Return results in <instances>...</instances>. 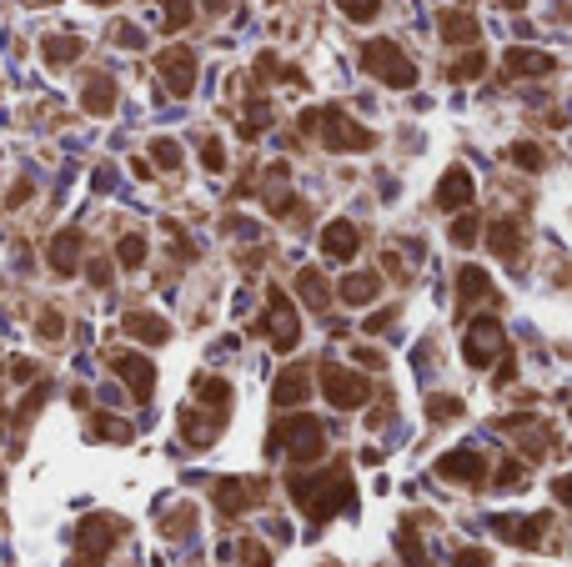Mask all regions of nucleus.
Here are the masks:
<instances>
[{
    "label": "nucleus",
    "mask_w": 572,
    "mask_h": 567,
    "mask_svg": "<svg viewBox=\"0 0 572 567\" xmlns=\"http://www.w3.org/2000/svg\"><path fill=\"white\" fill-rule=\"evenodd\" d=\"M292 502L311 522L337 517L341 507H352V477H347V467H326L317 477H292Z\"/></svg>",
    "instance_id": "1"
},
{
    "label": "nucleus",
    "mask_w": 572,
    "mask_h": 567,
    "mask_svg": "<svg viewBox=\"0 0 572 567\" xmlns=\"http://www.w3.org/2000/svg\"><path fill=\"white\" fill-rule=\"evenodd\" d=\"M301 131H322L326 141V151H341V156H352V151H371L377 146V136H371L367 126H356L347 111L337 106H326V111H307L301 116Z\"/></svg>",
    "instance_id": "2"
},
{
    "label": "nucleus",
    "mask_w": 572,
    "mask_h": 567,
    "mask_svg": "<svg viewBox=\"0 0 572 567\" xmlns=\"http://www.w3.org/2000/svg\"><path fill=\"white\" fill-rule=\"evenodd\" d=\"M362 71H367V76H377L382 86H392V91L417 86V65L402 56V46H397V41H371V46L362 50Z\"/></svg>",
    "instance_id": "3"
},
{
    "label": "nucleus",
    "mask_w": 572,
    "mask_h": 567,
    "mask_svg": "<svg viewBox=\"0 0 572 567\" xmlns=\"http://www.w3.org/2000/svg\"><path fill=\"white\" fill-rule=\"evenodd\" d=\"M121 533H126L121 517H106V512H101V517H86L76 527V567H101Z\"/></svg>",
    "instance_id": "4"
},
{
    "label": "nucleus",
    "mask_w": 572,
    "mask_h": 567,
    "mask_svg": "<svg viewBox=\"0 0 572 567\" xmlns=\"http://www.w3.org/2000/svg\"><path fill=\"white\" fill-rule=\"evenodd\" d=\"M271 442L286 447L296 462H317L326 452V432H322V422H317V417H286V422L271 432Z\"/></svg>",
    "instance_id": "5"
},
{
    "label": "nucleus",
    "mask_w": 572,
    "mask_h": 567,
    "mask_svg": "<svg viewBox=\"0 0 572 567\" xmlns=\"http://www.w3.org/2000/svg\"><path fill=\"white\" fill-rule=\"evenodd\" d=\"M262 332L271 337V347H277V352H292L296 341H301L296 307L286 302V292H281V287H271V292H266V322H262Z\"/></svg>",
    "instance_id": "6"
},
{
    "label": "nucleus",
    "mask_w": 572,
    "mask_h": 567,
    "mask_svg": "<svg viewBox=\"0 0 572 567\" xmlns=\"http://www.w3.org/2000/svg\"><path fill=\"white\" fill-rule=\"evenodd\" d=\"M322 392H326V402L332 407H341V412H352V407H362V402L371 397V382L367 377H356V372H347V367H322Z\"/></svg>",
    "instance_id": "7"
},
{
    "label": "nucleus",
    "mask_w": 572,
    "mask_h": 567,
    "mask_svg": "<svg viewBox=\"0 0 572 567\" xmlns=\"http://www.w3.org/2000/svg\"><path fill=\"white\" fill-rule=\"evenodd\" d=\"M497 352H502V322H497V317H477V322L467 326V337H462L467 367H487Z\"/></svg>",
    "instance_id": "8"
},
{
    "label": "nucleus",
    "mask_w": 572,
    "mask_h": 567,
    "mask_svg": "<svg viewBox=\"0 0 572 567\" xmlns=\"http://www.w3.org/2000/svg\"><path fill=\"white\" fill-rule=\"evenodd\" d=\"M156 71H161V80L171 86V96H191V86H196V50L166 46L156 56Z\"/></svg>",
    "instance_id": "9"
},
{
    "label": "nucleus",
    "mask_w": 572,
    "mask_h": 567,
    "mask_svg": "<svg viewBox=\"0 0 572 567\" xmlns=\"http://www.w3.org/2000/svg\"><path fill=\"white\" fill-rule=\"evenodd\" d=\"M111 372H116L126 387H131V397H136V402H151V392H156V367L146 362V356H136V352H111Z\"/></svg>",
    "instance_id": "10"
},
{
    "label": "nucleus",
    "mask_w": 572,
    "mask_h": 567,
    "mask_svg": "<svg viewBox=\"0 0 572 567\" xmlns=\"http://www.w3.org/2000/svg\"><path fill=\"white\" fill-rule=\"evenodd\" d=\"M437 477H447V482H462V487H477L487 482V457L462 447V452H447V457L437 462Z\"/></svg>",
    "instance_id": "11"
},
{
    "label": "nucleus",
    "mask_w": 572,
    "mask_h": 567,
    "mask_svg": "<svg viewBox=\"0 0 572 567\" xmlns=\"http://www.w3.org/2000/svg\"><path fill=\"white\" fill-rule=\"evenodd\" d=\"M256 497H262V482H251V477H226V482H217V512L221 517H241L247 507H256Z\"/></svg>",
    "instance_id": "12"
},
{
    "label": "nucleus",
    "mask_w": 572,
    "mask_h": 567,
    "mask_svg": "<svg viewBox=\"0 0 572 567\" xmlns=\"http://www.w3.org/2000/svg\"><path fill=\"white\" fill-rule=\"evenodd\" d=\"M522 241H527L522 216H502V221H492V231H487V246H492L502 261H517V257H522Z\"/></svg>",
    "instance_id": "13"
},
{
    "label": "nucleus",
    "mask_w": 572,
    "mask_h": 567,
    "mask_svg": "<svg viewBox=\"0 0 572 567\" xmlns=\"http://www.w3.org/2000/svg\"><path fill=\"white\" fill-rule=\"evenodd\" d=\"M497 537H507L517 548H538L542 537H547V517H492Z\"/></svg>",
    "instance_id": "14"
},
{
    "label": "nucleus",
    "mask_w": 572,
    "mask_h": 567,
    "mask_svg": "<svg viewBox=\"0 0 572 567\" xmlns=\"http://www.w3.org/2000/svg\"><path fill=\"white\" fill-rule=\"evenodd\" d=\"M356 246H362V236H356L352 221H326V226H322V251L332 261H352Z\"/></svg>",
    "instance_id": "15"
},
{
    "label": "nucleus",
    "mask_w": 572,
    "mask_h": 567,
    "mask_svg": "<svg viewBox=\"0 0 572 567\" xmlns=\"http://www.w3.org/2000/svg\"><path fill=\"white\" fill-rule=\"evenodd\" d=\"M121 332L126 337H136V341H146V347H161V341L171 337L166 317H156V311H131V317L121 322Z\"/></svg>",
    "instance_id": "16"
},
{
    "label": "nucleus",
    "mask_w": 572,
    "mask_h": 567,
    "mask_svg": "<svg viewBox=\"0 0 572 567\" xmlns=\"http://www.w3.org/2000/svg\"><path fill=\"white\" fill-rule=\"evenodd\" d=\"M502 65H507L512 76H547V71H553V56H547V50H532V46H512L507 56H502Z\"/></svg>",
    "instance_id": "17"
},
{
    "label": "nucleus",
    "mask_w": 572,
    "mask_h": 567,
    "mask_svg": "<svg viewBox=\"0 0 572 567\" xmlns=\"http://www.w3.org/2000/svg\"><path fill=\"white\" fill-rule=\"evenodd\" d=\"M472 201V176H467V166H452L442 181H437V206H447V211H457V206H467Z\"/></svg>",
    "instance_id": "18"
},
{
    "label": "nucleus",
    "mask_w": 572,
    "mask_h": 567,
    "mask_svg": "<svg viewBox=\"0 0 572 567\" xmlns=\"http://www.w3.org/2000/svg\"><path fill=\"white\" fill-rule=\"evenodd\" d=\"M76 266H80V231L65 226L61 236L50 241V272H56V276H76Z\"/></svg>",
    "instance_id": "19"
},
{
    "label": "nucleus",
    "mask_w": 572,
    "mask_h": 567,
    "mask_svg": "<svg viewBox=\"0 0 572 567\" xmlns=\"http://www.w3.org/2000/svg\"><path fill=\"white\" fill-rule=\"evenodd\" d=\"M80 111H86V116H111V111H116V80H111V76H91V80H86V91H80Z\"/></svg>",
    "instance_id": "20"
},
{
    "label": "nucleus",
    "mask_w": 572,
    "mask_h": 567,
    "mask_svg": "<svg viewBox=\"0 0 572 567\" xmlns=\"http://www.w3.org/2000/svg\"><path fill=\"white\" fill-rule=\"evenodd\" d=\"M221 432V412H186L181 417V437L191 447H211Z\"/></svg>",
    "instance_id": "21"
},
{
    "label": "nucleus",
    "mask_w": 572,
    "mask_h": 567,
    "mask_svg": "<svg viewBox=\"0 0 572 567\" xmlns=\"http://www.w3.org/2000/svg\"><path fill=\"white\" fill-rule=\"evenodd\" d=\"M437 31H442V41H447V46H477L482 26H477V20H472V16H467V11H447Z\"/></svg>",
    "instance_id": "22"
},
{
    "label": "nucleus",
    "mask_w": 572,
    "mask_h": 567,
    "mask_svg": "<svg viewBox=\"0 0 572 567\" xmlns=\"http://www.w3.org/2000/svg\"><path fill=\"white\" fill-rule=\"evenodd\" d=\"M307 392H311L307 372H301V367H286V372L277 377V387H271V402H277V407H296V402H307Z\"/></svg>",
    "instance_id": "23"
},
{
    "label": "nucleus",
    "mask_w": 572,
    "mask_h": 567,
    "mask_svg": "<svg viewBox=\"0 0 572 567\" xmlns=\"http://www.w3.org/2000/svg\"><path fill=\"white\" fill-rule=\"evenodd\" d=\"M296 292H301V302H307L311 311H326V307H332V287H326V276L317 272V266L296 272Z\"/></svg>",
    "instance_id": "24"
},
{
    "label": "nucleus",
    "mask_w": 572,
    "mask_h": 567,
    "mask_svg": "<svg viewBox=\"0 0 572 567\" xmlns=\"http://www.w3.org/2000/svg\"><path fill=\"white\" fill-rule=\"evenodd\" d=\"M377 292H382V276L377 272H356L341 281V302L347 307H367V302H377Z\"/></svg>",
    "instance_id": "25"
},
{
    "label": "nucleus",
    "mask_w": 572,
    "mask_h": 567,
    "mask_svg": "<svg viewBox=\"0 0 572 567\" xmlns=\"http://www.w3.org/2000/svg\"><path fill=\"white\" fill-rule=\"evenodd\" d=\"M487 296H492L487 272H482V266H462V272H457V302L472 307V302H487Z\"/></svg>",
    "instance_id": "26"
},
{
    "label": "nucleus",
    "mask_w": 572,
    "mask_h": 567,
    "mask_svg": "<svg viewBox=\"0 0 572 567\" xmlns=\"http://www.w3.org/2000/svg\"><path fill=\"white\" fill-rule=\"evenodd\" d=\"M41 56H46L50 65H71V61H80V41L76 35H46V41H41Z\"/></svg>",
    "instance_id": "27"
},
{
    "label": "nucleus",
    "mask_w": 572,
    "mask_h": 567,
    "mask_svg": "<svg viewBox=\"0 0 572 567\" xmlns=\"http://www.w3.org/2000/svg\"><path fill=\"white\" fill-rule=\"evenodd\" d=\"M196 397H202L211 412H226V402H232V387L221 382V377H196Z\"/></svg>",
    "instance_id": "28"
},
{
    "label": "nucleus",
    "mask_w": 572,
    "mask_h": 567,
    "mask_svg": "<svg viewBox=\"0 0 572 567\" xmlns=\"http://www.w3.org/2000/svg\"><path fill=\"white\" fill-rule=\"evenodd\" d=\"M482 71H487V56H482V50H467L462 61H452V65H447V76H452V80H477Z\"/></svg>",
    "instance_id": "29"
},
{
    "label": "nucleus",
    "mask_w": 572,
    "mask_h": 567,
    "mask_svg": "<svg viewBox=\"0 0 572 567\" xmlns=\"http://www.w3.org/2000/svg\"><path fill=\"white\" fill-rule=\"evenodd\" d=\"M91 437H106V442H131V427H126V422H116V417H95L91 422Z\"/></svg>",
    "instance_id": "30"
},
{
    "label": "nucleus",
    "mask_w": 572,
    "mask_h": 567,
    "mask_svg": "<svg viewBox=\"0 0 572 567\" xmlns=\"http://www.w3.org/2000/svg\"><path fill=\"white\" fill-rule=\"evenodd\" d=\"M116 257H121L126 272H136L141 261H146V236H121V246H116Z\"/></svg>",
    "instance_id": "31"
},
{
    "label": "nucleus",
    "mask_w": 572,
    "mask_h": 567,
    "mask_svg": "<svg viewBox=\"0 0 572 567\" xmlns=\"http://www.w3.org/2000/svg\"><path fill=\"white\" fill-rule=\"evenodd\" d=\"M191 16H196V0H166V31H181V26H191Z\"/></svg>",
    "instance_id": "32"
},
{
    "label": "nucleus",
    "mask_w": 572,
    "mask_h": 567,
    "mask_svg": "<svg viewBox=\"0 0 572 567\" xmlns=\"http://www.w3.org/2000/svg\"><path fill=\"white\" fill-rule=\"evenodd\" d=\"M266 121H271V106L251 96V106H247V121H241V136H247V141H256V131H262Z\"/></svg>",
    "instance_id": "33"
},
{
    "label": "nucleus",
    "mask_w": 572,
    "mask_h": 567,
    "mask_svg": "<svg viewBox=\"0 0 572 567\" xmlns=\"http://www.w3.org/2000/svg\"><path fill=\"white\" fill-rule=\"evenodd\" d=\"M151 161H156V166H166V171H176V166H181V146L166 141V136H156L151 141Z\"/></svg>",
    "instance_id": "34"
},
{
    "label": "nucleus",
    "mask_w": 572,
    "mask_h": 567,
    "mask_svg": "<svg viewBox=\"0 0 572 567\" xmlns=\"http://www.w3.org/2000/svg\"><path fill=\"white\" fill-rule=\"evenodd\" d=\"M512 161H517L522 171H542L547 156H542V146H532V141H517V146H512Z\"/></svg>",
    "instance_id": "35"
},
{
    "label": "nucleus",
    "mask_w": 572,
    "mask_h": 567,
    "mask_svg": "<svg viewBox=\"0 0 572 567\" xmlns=\"http://www.w3.org/2000/svg\"><path fill=\"white\" fill-rule=\"evenodd\" d=\"M236 557H241V567H271V552H266L256 537H247V542L236 548Z\"/></svg>",
    "instance_id": "36"
},
{
    "label": "nucleus",
    "mask_w": 572,
    "mask_h": 567,
    "mask_svg": "<svg viewBox=\"0 0 572 567\" xmlns=\"http://www.w3.org/2000/svg\"><path fill=\"white\" fill-rule=\"evenodd\" d=\"M377 5H382V0H337V11L347 20H371L377 16Z\"/></svg>",
    "instance_id": "37"
},
{
    "label": "nucleus",
    "mask_w": 572,
    "mask_h": 567,
    "mask_svg": "<svg viewBox=\"0 0 572 567\" xmlns=\"http://www.w3.org/2000/svg\"><path fill=\"white\" fill-rule=\"evenodd\" d=\"M427 417H432V422H452V417H462V402L457 397H432L427 402Z\"/></svg>",
    "instance_id": "38"
},
{
    "label": "nucleus",
    "mask_w": 572,
    "mask_h": 567,
    "mask_svg": "<svg viewBox=\"0 0 572 567\" xmlns=\"http://www.w3.org/2000/svg\"><path fill=\"white\" fill-rule=\"evenodd\" d=\"M256 76L262 80H296V71L292 65H281L277 56H262V61H256Z\"/></svg>",
    "instance_id": "39"
},
{
    "label": "nucleus",
    "mask_w": 572,
    "mask_h": 567,
    "mask_svg": "<svg viewBox=\"0 0 572 567\" xmlns=\"http://www.w3.org/2000/svg\"><path fill=\"white\" fill-rule=\"evenodd\" d=\"M477 241V216H457V221H452V246H472Z\"/></svg>",
    "instance_id": "40"
},
{
    "label": "nucleus",
    "mask_w": 572,
    "mask_h": 567,
    "mask_svg": "<svg viewBox=\"0 0 572 567\" xmlns=\"http://www.w3.org/2000/svg\"><path fill=\"white\" fill-rule=\"evenodd\" d=\"M397 548H402L407 567H427V548H422V542H412V533H402V537H397Z\"/></svg>",
    "instance_id": "41"
},
{
    "label": "nucleus",
    "mask_w": 572,
    "mask_h": 567,
    "mask_svg": "<svg viewBox=\"0 0 572 567\" xmlns=\"http://www.w3.org/2000/svg\"><path fill=\"white\" fill-rule=\"evenodd\" d=\"M452 567H492V552H482V548H462L457 557H452Z\"/></svg>",
    "instance_id": "42"
},
{
    "label": "nucleus",
    "mask_w": 572,
    "mask_h": 567,
    "mask_svg": "<svg viewBox=\"0 0 572 567\" xmlns=\"http://www.w3.org/2000/svg\"><path fill=\"white\" fill-rule=\"evenodd\" d=\"M202 161H206V171H221V166H226V151H221V141H217V136H206V141H202Z\"/></svg>",
    "instance_id": "43"
},
{
    "label": "nucleus",
    "mask_w": 572,
    "mask_h": 567,
    "mask_svg": "<svg viewBox=\"0 0 572 567\" xmlns=\"http://www.w3.org/2000/svg\"><path fill=\"white\" fill-rule=\"evenodd\" d=\"M41 337H46V341H56V337H61V311H41Z\"/></svg>",
    "instance_id": "44"
},
{
    "label": "nucleus",
    "mask_w": 572,
    "mask_h": 567,
    "mask_svg": "<svg viewBox=\"0 0 572 567\" xmlns=\"http://www.w3.org/2000/svg\"><path fill=\"white\" fill-rule=\"evenodd\" d=\"M497 487H522V467H517V462H507V467L497 472Z\"/></svg>",
    "instance_id": "45"
},
{
    "label": "nucleus",
    "mask_w": 572,
    "mask_h": 567,
    "mask_svg": "<svg viewBox=\"0 0 572 567\" xmlns=\"http://www.w3.org/2000/svg\"><path fill=\"white\" fill-rule=\"evenodd\" d=\"M553 497H557L562 507H572V472H568V477H557V482H553Z\"/></svg>",
    "instance_id": "46"
},
{
    "label": "nucleus",
    "mask_w": 572,
    "mask_h": 567,
    "mask_svg": "<svg viewBox=\"0 0 572 567\" xmlns=\"http://www.w3.org/2000/svg\"><path fill=\"white\" fill-rule=\"evenodd\" d=\"M116 41H121V46H141V31L136 26H116Z\"/></svg>",
    "instance_id": "47"
},
{
    "label": "nucleus",
    "mask_w": 572,
    "mask_h": 567,
    "mask_svg": "<svg viewBox=\"0 0 572 567\" xmlns=\"http://www.w3.org/2000/svg\"><path fill=\"white\" fill-rule=\"evenodd\" d=\"M91 281H95V287H106V281H111V261H91Z\"/></svg>",
    "instance_id": "48"
},
{
    "label": "nucleus",
    "mask_w": 572,
    "mask_h": 567,
    "mask_svg": "<svg viewBox=\"0 0 572 567\" xmlns=\"http://www.w3.org/2000/svg\"><path fill=\"white\" fill-rule=\"evenodd\" d=\"M26 196H31V181H16V191H11V206H20Z\"/></svg>",
    "instance_id": "49"
},
{
    "label": "nucleus",
    "mask_w": 572,
    "mask_h": 567,
    "mask_svg": "<svg viewBox=\"0 0 572 567\" xmlns=\"http://www.w3.org/2000/svg\"><path fill=\"white\" fill-rule=\"evenodd\" d=\"M206 11H232V0H206Z\"/></svg>",
    "instance_id": "50"
},
{
    "label": "nucleus",
    "mask_w": 572,
    "mask_h": 567,
    "mask_svg": "<svg viewBox=\"0 0 572 567\" xmlns=\"http://www.w3.org/2000/svg\"><path fill=\"white\" fill-rule=\"evenodd\" d=\"M497 5H502V11H522L527 0H497Z\"/></svg>",
    "instance_id": "51"
},
{
    "label": "nucleus",
    "mask_w": 572,
    "mask_h": 567,
    "mask_svg": "<svg viewBox=\"0 0 572 567\" xmlns=\"http://www.w3.org/2000/svg\"><path fill=\"white\" fill-rule=\"evenodd\" d=\"M31 5H56V0H31Z\"/></svg>",
    "instance_id": "52"
},
{
    "label": "nucleus",
    "mask_w": 572,
    "mask_h": 567,
    "mask_svg": "<svg viewBox=\"0 0 572 567\" xmlns=\"http://www.w3.org/2000/svg\"><path fill=\"white\" fill-rule=\"evenodd\" d=\"M91 5H116V0H91Z\"/></svg>",
    "instance_id": "53"
}]
</instances>
